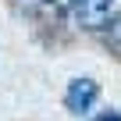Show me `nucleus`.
I'll return each instance as SVG.
<instances>
[{
    "label": "nucleus",
    "instance_id": "1",
    "mask_svg": "<svg viewBox=\"0 0 121 121\" xmlns=\"http://www.w3.org/2000/svg\"><path fill=\"white\" fill-rule=\"evenodd\" d=\"M117 18V0H78L75 4V22L82 29H107Z\"/></svg>",
    "mask_w": 121,
    "mask_h": 121
},
{
    "label": "nucleus",
    "instance_id": "2",
    "mask_svg": "<svg viewBox=\"0 0 121 121\" xmlns=\"http://www.w3.org/2000/svg\"><path fill=\"white\" fill-rule=\"evenodd\" d=\"M96 96H100V89H96L93 78H75V82L68 86V93H64V103H68V110L82 114V110H89V107L96 103Z\"/></svg>",
    "mask_w": 121,
    "mask_h": 121
},
{
    "label": "nucleus",
    "instance_id": "3",
    "mask_svg": "<svg viewBox=\"0 0 121 121\" xmlns=\"http://www.w3.org/2000/svg\"><path fill=\"white\" fill-rule=\"evenodd\" d=\"M107 29H110V36H107V39H110V46H114V50L121 53V14H117V18H114V22H110Z\"/></svg>",
    "mask_w": 121,
    "mask_h": 121
},
{
    "label": "nucleus",
    "instance_id": "4",
    "mask_svg": "<svg viewBox=\"0 0 121 121\" xmlns=\"http://www.w3.org/2000/svg\"><path fill=\"white\" fill-rule=\"evenodd\" d=\"M50 4H53V7H60V11H68V7H75V4H78V0H50Z\"/></svg>",
    "mask_w": 121,
    "mask_h": 121
},
{
    "label": "nucleus",
    "instance_id": "5",
    "mask_svg": "<svg viewBox=\"0 0 121 121\" xmlns=\"http://www.w3.org/2000/svg\"><path fill=\"white\" fill-rule=\"evenodd\" d=\"M96 121H121V117H117V114H114V110H107V114H100V117H96Z\"/></svg>",
    "mask_w": 121,
    "mask_h": 121
}]
</instances>
